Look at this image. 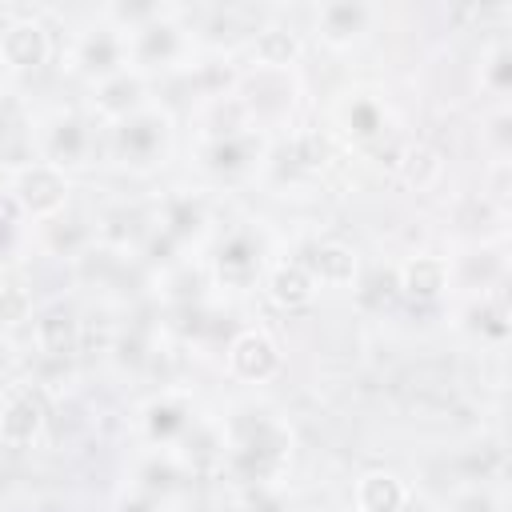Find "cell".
<instances>
[{"label":"cell","mask_w":512,"mask_h":512,"mask_svg":"<svg viewBox=\"0 0 512 512\" xmlns=\"http://www.w3.org/2000/svg\"><path fill=\"white\" fill-rule=\"evenodd\" d=\"M308 268H312L324 284H348L352 272H356V256H352V248L328 240V244H316V248H312Z\"/></svg>","instance_id":"7"},{"label":"cell","mask_w":512,"mask_h":512,"mask_svg":"<svg viewBox=\"0 0 512 512\" xmlns=\"http://www.w3.org/2000/svg\"><path fill=\"white\" fill-rule=\"evenodd\" d=\"M64 192H68V184L52 164H32L16 180V196L32 216H52L64 204Z\"/></svg>","instance_id":"1"},{"label":"cell","mask_w":512,"mask_h":512,"mask_svg":"<svg viewBox=\"0 0 512 512\" xmlns=\"http://www.w3.org/2000/svg\"><path fill=\"white\" fill-rule=\"evenodd\" d=\"M296 52H300V40L288 28H264L256 36V56L268 68H284L288 60H296Z\"/></svg>","instance_id":"11"},{"label":"cell","mask_w":512,"mask_h":512,"mask_svg":"<svg viewBox=\"0 0 512 512\" xmlns=\"http://www.w3.org/2000/svg\"><path fill=\"white\" fill-rule=\"evenodd\" d=\"M268 288H272V300H276V304L300 308V304L312 300V272H308L304 264H280V268L272 272Z\"/></svg>","instance_id":"8"},{"label":"cell","mask_w":512,"mask_h":512,"mask_svg":"<svg viewBox=\"0 0 512 512\" xmlns=\"http://www.w3.org/2000/svg\"><path fill=\"white\" fill-rule=\"evenodd\" d=\"M368 20V8L364 4H324L320 8V32L332 40V44H344L352 40Z\"/></svg>","instance_id":"10"},{"label":"cell","mask_w":512,"mask_h":512,"mask_svg":"<svg viewBox=\"0 0 512 512\" xmlns=\"http://www.w3.org/2000/svg\"><path fill=\"white\" fill-rule=\"evenodd\" d=\"M24 312H28V292L20 284H4L0 288V324H16V320H24Z\"/></svg>","instance_id":"12"},{"label":"cell","mask_w":512,"mask_h":512,"mask_svg":"<svg viewBox=\"0 0 512 512\" xmlns=\"http://www.w3.org/2000/svg\"><path fill=\"white\" fill-rule=\"evenodd\" d=\"M444 284H448V264H444L440 256H416V260H408V264L400 268V288H404L408 296L428 300V296H436Z\"/></svg>","instance_id":"6"},{"label":"cell","mask_w":512,"mask_h":512,"mask_svg":"<svg viewBox=\"0 0 512 512\" xmlns=\"http://www.w3.org/2000/svg\"><path fill=\"white\" fill-rule=\"evenodd\" d=\"M408 500L404 484L392 476V472H368L360 484H356V504L360 512H400Z\"/></svg>","instance_id":"5"},{"label":"cell","mask_w":512,"mask_h":512,"mask_svg":"<svg viewBox=\"0 0 512 512\" xmlns=\"http://www.w3.org/2000/svg\"><path fill=\"white\" fill-rule=\"evenodd\" d=\"M44 424V400L40 392H16L0 412V436L8 444H28Z\"/></svg>","instance_id":"4"},{"label":"cell","mask_w":512,"mask_h":512,"mask_svg":"<svg viewBox=\"0 0 512 512\" xmlns=\"http://www.w3.org/2000/svg\"><path fill=\"white\" fill-rule=\"evenodd\" d=\"M228 364H232V372H240L244 380H264V376L276 372L280 360H276V348H272V340H268L264 332H244V336L232 340Z\"/></svg>","instance_id":"3"},{"label":"cell","mask_w":512,"mask_h":512,"mask_svg":"<svg viewBox=\"0 0 512 512\" xmlns=\"http://www.w3.org/2000/svg\"><path fill=\"white\" fill-rule=\"evenodd\" d=\"M0 56L12 68H36L48 56V32L36 20H16L12 28H4L0 36Z\"/></svg>","instance_id":"2"},{"label":"cell","mask_w":512,"mask_h":512,"mask_svg":"<svg viewBox=\"0 0 512 512\" xmlns=\"http://www.w3.org/2000/svg\"><path fill=\"white\" fill-rule=\"evenodd\" d=\"M36 340H40V348L48 356H68L76 348V320H72V312H64V308L44 312L36 320Z\"/></svg>","instance_id":"9"}]
</instances>
